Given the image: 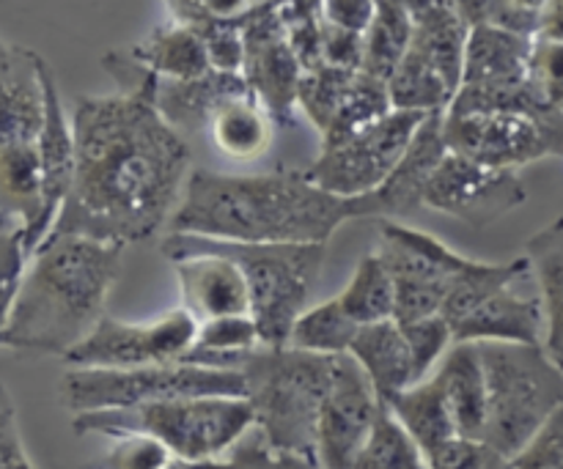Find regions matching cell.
<instances>
[{"instance_id":"obj_1","label":"cell","mask_w":563,"mask_h":469,"mask_svg":"<svg viewBox=\"0 0 563 469\" xmlns=\"http://www.w3.org/2000/svg\"><path fill=\"white\" fill-rule=\"evenodd\" d=\"M71 132L75 181L47 239L86 236L130 247L170 225L192 154L154 108V91L77 97Z\"/></svg>"},{"instance_id":"obj_2","label":"cell","mask_w":563,"mask_h":469,"mask_svg":"<svg viewBox=\"0 0 563 469\" xmlns=\"http://www.w3.org/2000/svg\"><path fill=\"white\" fill-rule=\"evenodd\" d=\"M355 220L350 198L322 190L306 170L214 174L196 168L170 220V234L256 245H328Z\"/></svg>"},{"instance_id":"obj_3","label":"cell","mask_w":563,"mask_h":469,"mask_svg":"<svg viewBox=\"0 0 563 469\" xmlns=\"http://www.w3.org/2000/svg\"><path fill=\"white\" fill-rule=\"evenodd\" d=\"M124 250L86 236L44 242L27 261L0 349L69 355L102 322Z\"/></svg>"},{"instance_id":"obj_4","label":"cell","mask_w":563,"mask_h":469,"mask_svg":"<svg viewBox=\"0 0 563 469\" xmlns=\"http://www.w3.org/2000/svg\"><path fill=\"white\" fill-rule=\"evenodd\" d=\"M44 66L36 49L0 36V231L20 228L27 253L44 242L38 163Z\"/></svg>"},{"instance_id":"obj_5","label":"cell","mask_w":563,"mask_h":469,"mask_svg":"<svg viewBox=\"0 0 563 469\" xmlns=\"http://www.w3.org/2000/svg\"><path fill=\"white\" fill-rule=\"evenodd\" d=\"M236 371L245 379L258 437L278 454L317 467L319 415L333 382L335 357L297 346H256L236 360Z\"/></svg>"},{"instance_id":"obj_6","label":"cell","mask_w":563,"mask_h":469,"mask_svg":"<svg viewBox=\"0 0 563 469\" xmlns=\"http://www.w3.org/2000/svg\"><path fill=\"white\" fill-rule=\"evenodd\" d=\"M256 426L253 406L247 399L234 395H196V399H170L157 404L132 406V410L82 412L71 417L75 434H146L157 439L174 459L187 465H207L223 459Z\"/></svg>"},{"instance_id":"obj_7","label":"cell","mask_w":563,"mask_h":469,"mask_svg":"<svg viewBox=\"0 0 563 469\" xmlns=\"http://www.w3.org/2000/svg\"><path fill=\"white\" fill-rule=\"evenodd\" d=\"M201 247L229 256L245 275L251 291V316L262 346H289L291 330L308 308L319 283L328 245H256V242H220L192 234H168L159 253Z\"/></svg>"},{"instance_id":"obj_8","label":"cell","mask_w":563,"mask_h":469,"mask_svg":"<svg viewBox=\"0 0 563 469\" xmlns=\"http://www.w3.org/2000/svg\"><path fill=\"white\" fill-rule=\"evenodd\" d=\"M487 379L484 443L515 459L563 410V371L544 346L478 344Z\"/></svg>"},{"instance_id":"obj_9","label":"cell","mask_w":563,"mask_h":469,"mask_svg":"<svg viewBox=\"0 0 563 469\" xmlns=\"http://www.w3.org/2000/svg\"><path fill=\"white\" fill-rule=\"evenodd\" d=\"M234 395L245 399V379L231 368L168 362L143 368H69L60 379V401L75 415L132 410L170 399Z\"/></svg>"},{"instance_id":"obj_10","label":"cell","mask_w":563,"mask_h":469,"mask_svg":"<svg viewBox=\"0 0 563 469\" xmlns=\"http://www.w3.org/2000/svg\"><path fill=\"white\" fill-rule=\"evenodd\" d=\"M449 152L498 170H520L548 157H563V115L533 110L445 113Z\"/></svg>"},{"instance_id":"obj_11","label":"cell","mask_w":563,"mask_h":469,"mask_svg":"<svg viewBox=\"0 0 563 469\" xmlns=\"http://www.w3.org/2000/svg\"><path fill=\"white\" fill-rule=\"evenodd\" d=\"M377 256L396 286V322L440 316L471 264V258L451 250L438 236L394 220L379 223Z\"/></svg>"},{"instance_id":"obj_12","label":"cell","mask_w":563,"mask_h":469,"mask_svg":"<svg viewBox=\"0 0 563 469\" xmlns=\"http://www.w3.org/2000/svg\"><path fill=\"white\" fill-rule=\"evenodd\" d=\"M533 38L504 31L498 25L471 27L462 58V82L445 113L478 110H533L550 113L528 88V60Z\"/></svg>"},{"instance_id":"obj_13","label":"cell","mask_w":563,"mask_h":469,"mask_svg":"<svg viewBox=\"0 0 563 469\" xmlns=\"http://www.w3.org/2000/svg\"><path fill=\"white\" fill-rule=\"evenodd\" d=\"M427 115L390 110L355 135L319 148V157L306 170L308 179L339 198H361L377 190L396 170Z\"/></svg>"},{"instance_id":"obj_14","label":"cell","mask_w":563,"mask_h":469,"mask_svg":"<svg viewBox=\"0 0 563 469\" xmlns=\"http://www.w3.org/2000/svg\"><path fill=\"white\" fill-rule=\"evenodd\" d=\"M198 322L185 308L148 322H124L104 313L82 344L64 357L71 368H143L181 362L196 346Z\"/></svg>"},{"instance_id":"obj_15","label":"cell","mask_w":563,"mask_h":469,"mask_svg":"<svg viewBox=\"0 0 563 469\" xmlns=\"http://www.w3.org/2000/svg\"><path fill=\"white\" fill-rule=\"evenodd\" d=\"M528 201L520 170H498L449 152L423 192V206L471 228H489Z\"/></svg>"},{"instance_id":"obj_16","label":"cell","mask_w":563,"mask_h":469,"mask_svg":"<svg viewBox=\"0 0 563 469\" xmlns=\"http://www.w3.org/2000/svg\"><path fill=\"white\" fill-rule=\"evenodd\" d=\"M383 410V399L363 368L350 355L335 357L333 382L319 415L317 467L352 469Z\"/></svg>"},{"instance_id":"obj_17","label":"cell","mask_w":563,"mask_h":469,"mask_svg":"<svg viewBox=\"0 0 563 469\" xmlns=\"http://www.w3.org/2000/svg\"><path fill=\"white\" fill-rule=\"evenodd\" d=\"M245 38V64L242 77L247 80L258 102L267 108L275 124L291 126L297 119V93L306 69L286 38L275 3L253 11L240 22Z\"/></svg>"},{"instance_id":"obj_18","label":"cell","mask_w":563,"mask_h":469,"mask_svg":"<svg viewBox=\"0 0 563 469\" xmlns=\"http://www.w3.org/2000/svg\"><path fill=\"white\" fill-rule=\"evenodd\" d=\"M454 344H537L544 346V308L533 283L531 264L489 291L465 319L451 327Z\"/></svg>"},{"instance_id":"obj_19","label":"cell","mask_w":563,"mask_h":469,"mask_svg":"<svg viewBox=\"0 0 563 469\" xmlns=\"http://www.w3.org/2000/svg\"><path fill=\"white\" fill-rule=\"evenodd\" d=\"M443 115L445 113L427 115L401 163L377 190L361 198H350L355 220L374 217L383 220V223L385 220L399 223V220L412 217L423 206V192H427L429 179L449 154L443 135Z\"/></svg>"},{"instance_id":"obj_20","label":"cell","mask_w":563,"mask_h":469,"mask_svg":"<svg viewBox=\"0 0 563 469\" xmlns=\"http://www.w3.org/2000/svg\"><path fill=\"white\" fill-rule=\"evenodd\" d=\"M176 269L181 308L198 324L225 316H251V291L245 275L229 256L201 247L163 253Z\"/></svg>"},{"instance_id":"obj_21","label":"cell","mask_w":563,"mask_h":469,"mask_svg":"<svg viewBox=\"0 0 563 469\" xmlns=\"http://www.w3.org/2000/svg\"><path fill=\"white\" fill-rule=\"evenodd\" d=\"M38 163H42V234L47 239L75 181V132H71V119H66L58 80L49 64L44 66V126L38 135Z\"/></svg>"},{"instance_id":"obj_22","label":"cell","mask_w":563,"mask_h":469,"mask_svg":"<svg viewBox=\"0 0 563 469\" xmlns=\"http://www.w3.org/2000/svg\"><path fill=\"white\" fill-rule=\"evenodd\" d=\"M350 357L363 368V373L374 384L383 404L394 399L396 393H401V390L421 382L416 351H412L410 338H407L405 324L396 322V319L361 327L350 349Z\"/></svg>"},{"instance_id":"obj_23","label":"cell","mask_w":563,"mask_h":469,"mask_svg":"<svg viewBox=\"0 0 563 469\" xmlns=\"http://www.w3.org/2000/svg\"><path fill=\"white\" fill-rule=\"evenodd\" d=\"M251 91L247 80L234 71H209L196 80H159L154 86V108L176 132H201L214 110L231 97Z\"/></svg>"},{"instance_id":"obj_24","label":"cell","mask_w":563,"mask_h":469,"mask_svg":"<svg viewBox=\"0 0 563 469\" xmlns=\"http://www.w3.org/2000/svg\"><path fill=\"white\" fill-rule=\"evenodd\" d=\"M432 373L440 382V388H443L460 437L484 439V426H487V379H484V362L482 355H478V344H454L445 351V357Z\"/></svg>"},{"instance_id":"obj_25","label":"cell","mask_w":563,"mask_h":469,"mask_svg":"<svg viewBox=\"0 0 563 469\" xmlns=\"http://www.w3.org/2000/svg\"><path fill=\"white\" fill-rule=\"evenodd\" d=\"M273 115L253 91L225 99L207 126L212 146L236 163H253L264 157L273 146Z\"/></svg>"},{"instance_id":"obj_26","label":"cell","mask_w":563,"mask_h":469,"mask_svg":"<svg viewBox=\"0 0 563 469\" xmlns=\"http://www.w3.org/2000/svg\"><path fill=\"white\" fill-rule=\"evenodd\" d=\"M126 53L159 80H196L212 71L201 33L187 22H168L148 33Z\"/></svg>"},{"instance_id":"obj_27","label":"cell","mask_w":563,"mask_h":469,"mask_svg":"<svg viewBox=\"0 0 563 469\" xmlns=\"http://www.w3.org/2000/svg\"><path fill=\"white\" fill-rule=\"evenodd\" d=\"M526 258L544 308V349L550 357L563 355V217L544 225L528 239Z\"/></svg>"},{"instance_id":"obj_28","label":"cell","mask_w":563,"mask_h":469,"mask_svg":"<svg viewBox=\"0 0 563 469\" xmlns=\"http://www.w3.org/2000/svg\"><path fill=\"white\" fill-rule=\"evenodd\" d=\"M385 406L394 412L396 421L421 445L423 456H429L440 445L460 437L454 417H451L449 401H445V393L438 379H434V373L423 379V382L396 393L394 399L385 401Z\"/></svg>"},{"instance_id":"obj_29","label":"cell","mask_w":563,"mask_h":469,"mask_svg":"<svg viewBox=\"0 0 563 469\" xmlns=\"http://www.w3.org/2000/svg\"><path fill=\"white\" fill-rule=\"evenodd\" d=\"M388 93L394 110H410V113L432 115L445 113L456 97V88L443 77V71L423 58L416 49H407L401 64L388 80Z\"/></svg>"},{"instance_id":"obj_30","label":"cell","mask_w":563,"mask_h":469,"mask_svg":"<svg viewBox=\"0 0 563 469\" xmlns=\"http://www.w3.org/2000/svg\"><path fill=\"white\" fill-rule=\"evenodd\" d=\"M335 300L357 327L396 319V286L377 250L357 261L350 283Z\"/></svg>"},{"instance_id":"obj_31","label":"cell","mask_w":563,"mask_h":469,"mask_svg":"<svg viewBox=\"0 0 563 469\" xmlns=\"http://www.w3.org/2000/svg\"><path fill=\"white\" fill-rule=\"evenodd\" d=\"M412 44V16L410 11L396 3L377 0V14L372 25L363 33V66L361 71L377 77V80H390L396 66L407 55Z\"/></svg>"},{"instance_id":"obj_32","label":"cell","mask_w":563,"mask_h":469,"mask_svg":"<svg viewBox=\"0 0 563 469\" xmlns=\"http://www.w3.org/2000/svg\"><path fill=\"white\" fill-rule=\"evenodd\" d=\"M357 333H361V327L346 316L341 302L333 297V300L319 302V305L302 311L295 330H291L289 346L313 351V355L339 357L350 355Z\"/></svg>"},{"instance_id":"obj_33","label":"cell","mask_w":563,"mask_h":469,"mask_svg":"<svg viewBox=\"0 0 563 469\" xmlns=\"http://www.w3.org/2000/svg\"><path fill=\"white\" fill-rule=\"evenodd\" d=\"M352 469H429L421 445L385 406Z\"/></svg>"},{"instance_id":"obj_34","label":"cell","mask_w":563,"mask_h":469,"mask_svg":"<svg viewBox=\"0 0 563 469\" xmlns=\"http://www.w3.org/2000/svg\"><path fill=\"white\" fill-rule=\"evenodd\" d=\"M275 11L280 16L286 38L300 58L302 69L322 66V42H324V11L322 0H278Z\"/></svg>"},{"instance_id":"obj_35","label":"cell","mask_w":563,"mask_h":469,"mask_svg":"<svg viewBox=\"0 0 563 469\" xmlns=\"http://www.w3.org/2000/svg\"><path fill=\"white\" fill-rule=\"evenodd\" d=\"M528 88L544 110L563 115V42L544 36L533 38Z\"/></svg>"},{"instance_id":"obj_36","label":"cell","mask_w":563,"mask_h":469,"mask_svg":"<svg viewBox=\"0 0 563 469\" xmlns=\"http://www.w3.org/2000/svg\"><path fill=\"white\" fill-rule=\"evenodd\" d=\"M31 256L25 250V236L20 228L0 231V346H3L5 327L14 313L16 294H20L22 278Z\"/></svg>"},{"instance_id":"obj_37","label":"cell","mask_w":563,"mask_h":469,"mask_svg":"<svg viewBox=\"0 0 563 469\" xmlns=\"http://www.w3.org/2000/svg\"><path fill=\"white\" fill-rule=\"evenodd\" d=\"M429 469H515V461L484 439L456 437L427 456Z\"/></svg>"},{"instance_id":"obj_38","label":"cell","mask_w":563,"mask_h":469,"mask_svg":"<svg viewBox=\"0 0 563 469\" xmlns=\"http://www.w3.org/2000/svg\"><path fill=\"white\" fill-rule=\"evenodd\" d=\"M113 439V448L88 469H165L174 461V456L146 434H124Z\"/></svg>"},{"instance_id":"obj_39","label":"cell","mask_w":563,"mask_h":469,"mask_svg":"<svg viewBox=\"0 0 563 469\" xmlns=\"http://www.w3.org/2000/svg\"><path fill=\"white\" fill-rule=\"evenodd\" d=\"M278 0H168L176 22L201 25V22H242L253 11L267 9Z\"/></svg>"},{"instance_id":"obj_40","label":"cell","mask_w":563,"mask_h":469,"mask_svg":"<svg viewBox=\"0 0 563 469\" xmlns=\"http://www.w3.org/2000/svg\"><path fill=\"white\" fill-rule=\"evenodd\" d=\"M196 469H317L311 461L297 459V456L278 454V450L269 448L262 437L242 439L231 454H225L223 459L207 461V465H196Z\"/></svg>"},{"instance_id":"obj_41","label":"cell","mask_w":563,"mask_h":469,"mask_svg":"<svg viewBox=\"0 0 563 469\" xmlns=\"http://www.w3.org/2000/svg\"><path fill=\"white\" fill-rule=\"evenodd\" d=\"M201 33L203 44H207L209 64L214 71H234L242 75V64H245V38H242L240 22H201L192 25Z\"/></svg>"},{"instance_id":"obj_42","label":"cell","mask_w":563,"mask_h":469,"mask_svg":"<svg viewBox=\"0 0 563 469\" xmlns=\"http://www.w3.org/2000/svg\"><path fill=\"white\" fill-rule=\"evenodd\" d=\"M548 9L550 0H493L489 25H498L504 31L537 38L542 33Z\"/></svg>"},{"instance_id":"obj_43","label":"cell","mask_w":563,"mask_h":469,"mask_svg":"<svg viewBox=\"0 0 563 469\" xmlns=\"http://www.w3.org/2000/svg\"><path fill=\"white\" fill-rule=\"evenodd\" d=\"M511 461L515 469H563V410L555 412L531 445Z\"/></svg>"},{"instance_id":"obj_44","label":"cell","mask_w":563,"mask_h":469,"mask_svg":"<svg viewBox=\"0 0 563 469\" xmlns=\"http://www.w3.org/2000/svg\"><path fill=\"white\" fill-rule=\"evenodd\" d=\"M0 469H36L22 443L16 404L3 382H0Z\"/></svg>"},{"instance_id":"obj_45","label":"cell","mask_w":563,"mask_h":469,"mask_svg":"<svg viewBox=\"0 0 563 469\" xmlns=\"http://www.w3.org/2000/svg\"><path fill=\"white\" fill-rule=\"evenodd\" d=\"M322 64L335 66V69L361 71V66H363V36L361 33L341 31V27H333L324 22Z\"/></svg>"},{"instance_id":"obj_46","label":"cell","mask_w":563,"mask_h":469,"mask_svg":"<svg viewBox=\"0 0 563 469\" xmlns=\"http://www.w3.org/2000/svg\"><path fill=\"white\" fill-rule=\"evenodd\" d=\"M324 22L350 33H366L377 14V0H322Z\"/></svg>"},{"instance_id":"obj_47","label":"cell","mask_w":563,"mask_h":469,"mask_svg":"<svg viewBox=\"0 0 563 469\" xmlns=\"http://www.w3.org/2000/svg\"><path fill=\"white\" fill-rule=\"evenodd\" d=\"M456 14L465 20L467 27H476L489 22V11H493V0H451Z\"/></svg>"},{"instance_id":"obj_48","label":"cell","mask_w":563,"mask_h":469,"mask_svg":"<svg viewBox=\"0 0 563 469\" xmlns=\"http://www.w3.org/2000/svg\"><path fill=\"white\" fill-rule=\"evenodd\" d=\"M539 36L563 42V0H550L548 16H544V25Z\"/></svg>"},{"instance_id":"obj_49","label":"cell","mask_w":563,"mask_h":469,"mask_svg":"<svg viewBox=\"0 0 563 469\" xmlns=\"http://www.w3.org/2000/svg\"><path fill=\"white\" fill-rule=\"evenodd\" d=\"M165 469H196V465H187V461H179V459H174V461H170V465L165 467Z\"/></svg>"},{"instance_id":"obj_50","label":"cell","mask_w":563,"mask_h":469,"mask_svg":"<svg viewBox=\"0 0 563 469\" xmlns=\"http://www.w3.org/2000/svg\"><path fill=\"white\" fill-rule=\"evenodd\" d=\"M553 360H555V366H559V368H561V371H563V355H559V357H553Z\"/></svg>"}]
</instances>
